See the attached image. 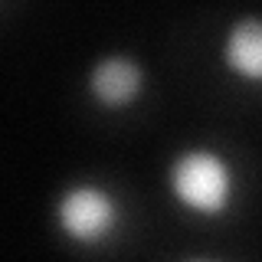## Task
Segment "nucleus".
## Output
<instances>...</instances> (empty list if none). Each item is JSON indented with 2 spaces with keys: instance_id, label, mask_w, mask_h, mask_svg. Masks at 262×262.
<instances>
[{
  "instance_id": "obj_1",
  "label": "nucleus",
  "mask_w": 262,
  "mask_h": 262,
  "mask_svg": "<svg viewBox=\"0 0 262 262\" xmlns=\"http://www.w3.org/2000/svg\"><path fill=\"white\" fill-rule=\"evenodd\" d=\"M167 184L174 200L193 216H223L233 207V167L210 147H190L170 161Z\"/></svg>"
},
{
  "instance_id": "obj_2",
  "label": "nucleus",
  "mask_w": 262,
  "mask_h": 262,
  "mask_svg": "<svg viewBox=\"0 0 262 262\" xmlns=\"http://www.w3.org/2000/svg\"><path fill=\"white\" fill-rule=\"evenodd\" d=\"M118 200L95 184H72L66 187L56 203V223L69 239L82 246L105 243L118 226Z\"/></svg>"
},
{
  "instance_id": "obj_3",
  "label": "nucleus",
  "mask_w": 262,
  "mask_h": 262,
  "mask_svg": "<svg viewBox=\"0 0 262 262\" xmlns=\"http://www.w3.org/2000/svg\"><path fill=\"white\" fill-rule=\"evenodd\" d=\"M141 89L144 72L131 56H105L89 72V95L108 112L131 108L141 98Z\"/></svg>"
},
{
  "instance_id": "obj_4",
  "label": "nucleus",
  "mask_w": 262,
  "mask_h": 262,
  "mask_svg": "<svg viewBox=\"0 0 262 262\" xmlns=\"http://www.w3.org/2000/svg\"><path fill=\"white\" fill-rule=\"evenodd\" d=\"M223 62L236 79L262 82V16H243L226 30Z\"/></svg>"
}]
</instances>
